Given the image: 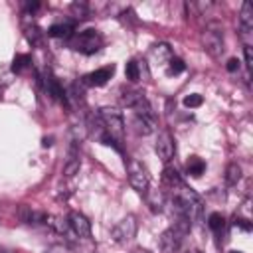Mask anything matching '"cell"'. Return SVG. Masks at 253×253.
I'll use <instances>...</instances> for the list:
<instances>
[{"instance_id":"6da1fadb","label":"cell","mask_w":253,"mask_h":253,"mask_svg":"<svg viewBox=\"0 0 253 253\" xmlns=\"http://www.w3.org/2000/svg\"><path fill=\"white\" fill-rule=\"evenodd\" d=\"M170 200H172V210H174L176 219H184L188 223H194L202 217L204 202L194 192V188H190L184 180L170 188Z\"/></svg>"},{"instance_id":"52a82bcc","label":"cell","mask_w":253,"mask_h":253,"mask_svg":"<svg viewBox=\"0 0 253 253\" xmlns=\"http://www.w3.org/2000/svg\"><path fill=\"white\" fill-rule=\"evenodd\" d=\"M136 231H138V221L134 215H126L123 217L121 221H117L111 229V239L119 245H126L130 243L134 237H136Z\"/></svg>"},{"instance_id":"ba28073f","label":"cell","mask_w":253,"mask_h":253,"mask_svg":"<svg viewBox=\"0 0 253 253\" xmlns=\"http://www.w3.org/2000/svg\"><path fill=\"white\" fill-rule=\"evenodd\" d=\"M69 223V235L71 239H91V221L81 211H69L67 213Z\"/></svg>"},{"instance_id":"4fadbf2b","label":"cell","mask_w":253,"mask_h":253,"mask_svg":"<svg viewBox=\"0 0 253 253\" xmlns=\"http://www.w3.org/2000/svg\"><path fill=\"white\" fill-rule=\"evenodd\" d=\"M125 75H126V79H128L130 83H136V81H140V79H148V77H150L146 61H144V59H136V57H132V59L126 61V65H125Z\"/></svg>"},{"instance_id":"484cf974","label":"cell","mask_w":253,"mask_h":253,"mask_svg":"<svg viewBox=\"0 0 253 253\" xmlns=\"http://www.w3.org/2000/svg\"><path fill=\"white\" fill-rule=\"evenodd\" d=\"M144 198H148V206L152 211H162V206H164V194L162 192H148Z\"/></svg>"},{"instance_id":"5b68a950","label":"cell","mask_w":253,"mask_h":253,"mask_svg":"<svg viewBox=\"0 0 253 253\" xmlns=\"http://www.w3.org/2000/svg\"><path fill=\"white\" fill-rule=\"evenodd\" d=\"M126 164V176H128V184L134 192H138L140 196H146L150 192V174L148 168L136 160V158H128L125 160Z\"/></svg>"},{"instance_id":"83f0119b","label":"cell","mask_w":253,"mask_h":253,"mask_svg":"<svg viewBox=\"0 0 253 253\" xmlns=\"http://www.w3.org/2000/svg\"><path fill=\"white\" fill-rule=\"evenodd\" d=\"M182 103H184V107H188V109H196V107H200V105L204 103V97L198 95V93H190V95L184 97Z\"/></svg>"},{"instance_id":"7a4b0ae2","label":"cell","mask_w":253,"mask_h":253,"mask_svg":"<svg viewBox=\"0 0 253 253\" xmlns=\"http://www.w3.org/2000/svg\"><path fill=\"white\" fill-rule=\"evenodd\" d=\"M67 45L73 49V51H79L83 55H93L97 51H101V47L105 45V40L101 36L99 30H93V28H87L83 32H75L69 40H67Z\"/></svg>"},{"instance_id":"d6a6232c","label":"cell","mask_w":253,"mask_h":253,"mask_svg":"<svg viewBox=\"0 0 253 253\" xmlns=\"http://www.w3.org/2000/svg\"><path fill=\"white\" fill-rule=\"evenodd\" d=\"M132 253H152V251H148V249H142V247H138V249H134Z\"/></svg>"},{"instance_id":"ac0fdd59","label":"cell","mask_w":253,"mask_h":253,"mask_svg":"<svg viewBox=\"0 0 253 253\" xmlns=\"http://www.w3.org/2000/svg\"><path fill=\"white\" fill-rule=\"evenodd\" d=\"M186 172L192 178H200L206 172V160L200 158V156H196V154L188 156V160H186Z\"/></svg>"},{"instance_id":"277c9868","label":"cell","mask_w":253,"mask_h":253,"mask_svg":"<svg viewBox=\"0 0 253 253\" xmlns=\"http://www.w3.org/2000/svg\"><path fill=\"white\" fill-rule=\"evenodd\" d=\"M192 223L184 221V219H176L168 229L162 231L160 235V251L162 253H176L186 237V233L190 231Z\"/></svg>"},{"instance_id":"4316f807","label":"cell","mask_w":253,"mask_h":253,"mask_svg":"<svg viewBox=\"0 0 253 253\" xmlns=\"http://www.w3.org/2000/svg\"><path fill=\"white\" fill-rule=\"evenodd\" d=\"M166 65H168V67H166V73H168V75H180V73L186 69V63H184L180 57H172Z\"/></svg>"},{"instance_id":"1f68e13d","label":"cell","mask_w":253,"mask_h":253,"mask_svg":"<svg viewBox=\"0 0 253 253\" xmlns=\"http://www.w3.org/2000/svg\"><path fill=\"white\" fill-rule=\"evenodd\" d=\"M0 253H16V251H12V249H8V247H2V245H0Z\"/></svg>"},{"instance_id":"603a6c76","label":"cell","mask_w":253,"mask_h":253,"mask_svg":"<svg viewBox=\"0 0 253 253\" xmlns=\"http://www.w3.org/2000/svg\"><path fill=\"white\" fill-rule=\"evenodd\" d=\"M28 67H32V57L26 55V53H18V55L14 57V61H12V71H14V73H22V71H26Z\"/></svg>"},{"instance_id":"30bf717a","label":"cell","mask_w":253,"mask_h":253,"mask_svg":"<svg viewBox=\"0 0 253 253\" xmlns=\"http://www.w3.org/2000/svg\"><path fill=\"white\" fill-rule=\"evenodd\" d=\"M154 150H156L158 158H160L164 164H168V162L174 158V154H176V142H174V136H172V132H170L168 128H162V130L158 132Z\"/></svg>"},{"instance_id":"7402d4cb","label":"cell","mask_w":253,"mask_h":253,"mask_svg":"<svg viewBox=\"0 0 253 253\" xmlns=\"http://www.w3.org/2000/svg\"><path fill=\"white\" fill-rule=\"evenodd\" d=\"M69 14L73 16V20H85L89 16V4L87 2H71Z\"/></svg>"},{"instance_id":"8fae6325","label":"cell","mask_w":253,"mask_h":253,"mask_svg":"<svg viewBox=\"0 0 253 253\" xmlns=\"http://www.w3.org/2000/svg\"><path fill=\"white\" fill-rule=\"evenodd\" d=\"M42 83H43V89H45V93H47L49 97H53V99L59 101L61 105H69V103H67V91L61 87V83L57 81V77H55L51 71L43 73Z\"/></svg>"},{"instance_id":"d6986e66","label":"cell","mask_w":253,"mask_h":253,"mask_svg":"<svg viewBox=\"0 0 253 253\" xmlns=\"http://www.w3.org/2000/svg\"><path fill=\"white\" fill-rule=\"evenodd\" d=\"M208 227L213 231L215 237H221L223 231H225V217L219 213V211H211L208 215Z\"/></svg>"},{"instance_id":"cb8c5ba5","label":"cell","mask_w":253,"mask_h":253,"mask_svg":"<svg viewBox=\"0 0 253 253\" xmlns=\"http://www.w3.org/2000/svg\"><path fill=\"white\" fill-rule=\"evenodd\" d=\"M162 180H164V184H166L168 188H172L174 184L182 182V176L178 174V170H176L174 166H168V164H166V168H164V172H162Z\"/></svg>"},{"instance_id":"f546056e","label":"cell","mask_w":253,"mask_h":253,"mask_svg":"<svg viewBox=\"0 0 253 253\" xmlns=\"http://www.w3.org/2000/svg\"><path fill=\"white\" fill-rule=\"evenodd\" d=\"M239 63H241V61H239L237 57H229L227 63H225V69H227L229 73H235V71H239Z\"/></svg>"},{"instance_id":"44dd1931","label":"cell","mask_w":253,"mask_h":253,"mask_svg":"<svg viewBox=\"0 0 253 253\" xmlns=\"http://www.w3.org/2000/svg\"><path fill=\"white\" fill-rule=\"evenodd\" d=\"M241 180V166L237 162H229L225 168V184L227 186H237V182Z\"/></svg>"},{"instance_id":"e575fe53","label":"cell","mask_w":253,"mask_h":253,"mask_svg":"<svg viewBox=\"0 0 253 253\" xmlns=\"http://www.w3.org/2000/svg\"><path fill=\"white\" fill-rule=\"evenodd\" d=\"M229 253H243V251H229Z\"/></svg>"},{"instance_id":"f1b7e54d","label":"cell","mask_w":253,"mask_h":253,"mask_svg":"<svg viewBox=\"0 0 253 253\" xmlns=\"http://www.w3.org/2000/svg\"><path fill=\"white\" fill-rule=\"evenodd\" d=\"M233 227H239V229H243V231H251V221L247 219V217H233Z\"/></svg>"},{"instance_id":"d4e9b609","label":"cell","mask_w":253,"mask_h":253,"mask_svg":"<svg viewBox=\"0 0 253 253\" xmlns=\"http://www.w3.org/2000/svg\"><path fill=\"white\" fill-rule=\"evenodd\" d=\"M71 253H97V247L91 243V239H77L71 245Z\"/></svg>"},{"instance_id":"9c48e42d","label":"cell","mask_w":253,"mask_h":253,"mask_svg":"<svg viewBox=\"0 0 253 253\" xmlns=\"http://www.w3.org/2000/svg\"><path fill=\"white\" fill-rule=\"evenodd\" d=\"M239 38L243 42V47H251L253 42V8L249 2L241 4L239 12Z\"/></svg>"},{"instance_id":"2e32d148","label":"cell","mask_w":253,"mask_h":253,"mask_svg":"<svg viewBox=\"0 0 253 253\" xmlns=\"http://www.w3.org/2000/svg\"><path fill=\"white\" fill-rule=\"evenodd\" d=\"M150 57H152L156 63L166 65L174 55H172L170 45H168V43H164V42H160V43H154V45L150 47Z\"/></svg>"},{"instance_id":"7c38bea8","label":"cell","mask_w":253,"mask_h":253,"mask_svg":"<svg viewBox=\"0 0 253 253\" xmlns=\"http://www.w3.org/2000/svg\"><path fill=\"white\" fill-rule=\"evenodd\" d=\"M113 75H115V65L111 63V65L99 67V69H95V71L83 75V77H81V83H85V85H89V87H103Z\"/></svg>"},{"instance_id":"3957f363","label":"cell","mask_w":253,"mask_h":253,"mask_svg":"<svg viewBox=\"0 0 253 253\" xmlns=\"http://www.w3.org/2000/svg\"><path fill=\"white\" fill-rule=\"evenodd\" d=\"M97 115H99V119H101V123H103V126H105L107 134L113 138V142L119 144V146L123 148V142H125V130H126L123 113H121L119 109H115V107H101Z\"/></svg>"},{"instance_id":"9a60e30c","label":"cell","mask_w":253,"mask_h":253,"mask_svg":"<svg viewBox=\"0 0 253 253\" xmlns=\"http://www.w3.org/2000/svg\"><path fill=\"white\" fill-rule=\"evenodd\" d=\"M130 125L134 128V132L136 134H142V136H146V134H150V132L156 130V121L154 119H146V117H138V115H132Z\"/></svg>"},{"instance_id":"e0dca14e","label":"cell","mask_w":253,"mask_h":253,"mask_svg":"<svg viewBox=\"0 0 253 253\" xmlns=\"http://www.w3.org/2000/svg\"><path fill=\"white\" fill-rule=\"evenodd\" d=\"M73 24L71 22H57V24H51L47 28V36L49 38H61V40H69L73 36Z\"/></svg>"},{"instance_id":"4dcf8cb0","label":"cell","mask_w":253,"mask_h":253,"mask_svg":"<svg viewBox=\"0 0 253 253\" xmlns=\"http://www.w3.org/2000/svg\"><path fill=\"white\" fill-rule=\"evenodd\" d=\"M26 14H34L38 8H40V2H26Z\"/></svg>"},{"instance_id":"ffe728a7","label":"cell","mask_w":253,"mask_h":253,"mask_svg":"<svg viewBox=\"0 0 253 253\" xmlns=\"http://www.w3.org/2000/svg\"><path fill=\"white\" fill-rule=\"evenodd\" d=\"M24 34H26V38H28V42H30L32 45H40V43H42L43 32H42L34 22H30V24L24 26Z\"/></svg>"},{"instance_id":"8992f818","label":"cell","mask_w":253,"mask_h":253,"mask_svg":"<svg viewBox=\"0 0 253 253\" xmlns=\"http://www.w3.org/2000/svg\"><path fill=\"white\" fill-rule=\"evenodd\" d=\"M202 47L208 55H211L213 59H219L223 49H225V43H223V30L219 24H211L204 30L202 34Z\"/></svg>"},{"instance_id":"5bb4252c","label":"cell","mask_w":253,"mask_h":253,"mask_svg":"<svg viewBox=\"0 0 253 253\" xmlns=\"http://www.w3.org/2000/svg\"><path fill=\"white\" fill-rule=\"evenodd\" d=\"M81 166V158H79V148H77V142L73 140V144L69 146V152H67V160H65V166H63V174L67 178H71Z\"/></svg>"},{"instance_id":"836d02e7","label":"cell","mask_w":253,"mask_h":253,"mask_svg":"<svg viewBox=\"0 0 253 253\" xmlns=\"http://www.w3.org/2000/svg\"><path fill=\"white\" fill-rule=\"evenodd\" d=\"M186 253H202V251H198V249H192V251H186Z\"/></svg>"}]
</instances>
